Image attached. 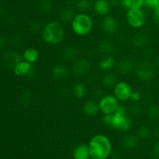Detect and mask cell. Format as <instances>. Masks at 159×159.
Here are the masks:
<instances>
[{
    "label": "cell",
    "mask_w": 159,
    "mask_h": 159,
    "mask_svg": "<svg viewBox=\"0 0 159 159\" xmlns=\"http://www.w3.org/2000/svg\"><path fill=\"white\" fill-rule=\"evenodd\" d=\"M69 71L66 65L63 64H57L54 65L51 71V75L53 78L57 80H64L68 76Z\"/></svg>",
    "instance_id": "cell-14"
},
{
    "label": "cell",
    "mask_w": 159,
    "mask_h": 159,
    "mask_svg": "<svg viewBox=\"0 0 159 159\" xmlns=\"http://www.w3.org/2000/svg\"><path fill=\"white\" fill-rule=\"evenodd\" d=\"M135 75L140 80L143 82H150L155 78V68L152 64L147 61H142L135 67Z\"/></svg>",
    "instance_id": "cell-6"
},
{
    "label": "cell",
    "mask_w": 159,
    "mask_h": 159,
    "mask_svg": "<svg viewBox=\"0 0 159 159\" xmlns=\"http://www.w3.org/2000/svg\"><path fill=\"white\" fill-rule=\"evenodd\" d=\"M65 37V31L61 24L56 21H50L43 26L42 39L49 45H57L61 43Z\"/></svg>",
    "instance_id": "cell-2"
},
{
    "label": "cell",
    "mask_w": 159,
    "mask_h": 159,
    "mask_svg": "<svg viewBox=\"0 0 159 159\" xmlns=\"http://www.w3.org/2000/svg\"><path fill=\"white\" fill-rule=\"evenodd\" d=\"M75 6L80 12H86L93 7V5L91 0H79Z\"/></svg>",
    "instance_id": "cell-27"
},
{
    "label": "cell",
    "mask_w": 159,
    "mask_h": 159,
    "mask_svg": "<svg viewBox=\"0 0 159 159\" xmlns=\"http://www.w3.org/2000/svg\"><path fill=\"white\" fill-rule=\"evenodd\" d=\"M71 27L76 35L86 36L93 30V20L86 12H79L75 14L71 22Z\"/></svg>",
    "instance_id": "cell-3"
},
{
    "label": "cell",
    "mask_w": 159,
    "mask_h": 159,
    "mask_svg": "<svg viewBox=\"0 0 159 159\" xmlns=\"http://www.w3.org/2000/svg\"><path fill=\"white\" fill-rule=\"evenodd\" d=\"M39 8L43 12L48 13L53 9V3L51 0H40Z\"/></svg>",
    "instance_id": "cell-28"
},
{
    "label": "cell",
    "mask_w": 159,
    "mask_h": 159,
    "mask_svg": "<svg viewBox=\"0 0 159 159\" xmlns=\"http://www.w3.org/2000/svg\"><path fill=\"white\" fill-rule=\"evenodd\" d=\"M13 71L16 75L19 77L30 76L34 73V66L33 64L22 60L14 66Z\"/></svg>",
    "instance_id": "cell-10"
},
{
    "label": "cell",
    "mask_w": 159,
    "mask_h": 159,
    "mask_svg": "<svg viewBox=\"0 0 159 159\" xmlns=\"http://www.w3.org/2000/svg\"><path fill=\"white\" fill-rule=\"evenodd\" d=\"M93 9L97 15L105 16L110 13L111 5L108 0H96L93 4Z\"/></svg>",
    "instance_id": "cell-12"
},
{
    "label": "cell",
    "mask_w": 159,
    "mask_h": 159,
    "mask_svg": "<svg viewBox=\"0 0 159 159\" xmlns=\"http://www.w3.org/2000/svg\"><path fill=\"white\" fill-rule=\"evenodd\" d=\"M156 65L159 68V56L157 57V59H156Z\"/></svg>",
    "instance_id": "cell-38"
},
{
    "label": "cell",
    "mask_w": 159,
    "mask_h": 159,
    "mask_svg": "<svg viewBox=\"0 0 159 159\" xmlns=\"http://www.w3.org/2000/svg\"><path fill=\"white\" fill-rule=\"evenodd\" d=\"M132 126L131 119L127 114L114 113L112 114L110 127L120 132L128 131Z\"/></svg>",
    "instance_id": "cell-7"
},
{
    "label": "cell",
    "mask_w": 159,
    "mask_h": 159,
    "mask_svg": "<svg viewBox=\"0 0 159 159\" xmlns=\"http://www.w3.org/2000/svg\"><path fill=\"white\" fill-rule=\"evenodd\" d=\"M117 82V76L114 73H107L102 79V85L107 88H111V87L113 88Z\"/></svg>",
    "instance_id": "cell-21"
},
{
    "label": "cell",
    "mask_w": 159,
    "mask_h": 159,
    "mask_svg": "<svg viewBox=\"0 0 159 159\" xmlns=\"http://www.w3.org/2000/svg\"><path fill=\"white\" fill-rule=\"evenodd\" d=\"M90 157L89 146L86 144H79L74 150L75 159H88Z\"/></svg>",
    "instance_id": "cell-17"
},
{
    "label": "cell",
    "mask_w": 159,
    "mask_h": 159,
    "mask_svg": "<svg viewBox=\"0 0 159 159\" xmlns=\"http://www.w3.org/2000/svg\"><path fill=\"white\" fill-rule=\"evenodd\" d=\"M148 116L152 120H159V106L152 105L148 111Z\"/></svg>",
    "instance_id": "cell-29"
},
{
    "label": "cell",
    "mask_w": 159,
    "mask_h": 159,
    "mask_svg": "<svg viewBox=\"0 0 159 159\" xmlns=\"http://www.w3.org/2000/svg\"><path fill=\"white\" fill-rule=\"evenodd\" d=\"M40 54L39 51L34 48H27L23 53V58L29 63L34 64L38 61Z\"/></svg>",
    "instance_id": "cell-16"
},
{
    "label": "cell",
    "mask_w": 159,
    "mask_h": 159,
    "mask_svg": "<svg viewBox=\"0 0 159 159\" xmlns=\"http://www.w3.org/2000/svg\"><path fill=\"white\" fill-rule=\"evenodd\" d=\"M126 20L130 27L139 29L145 23L146 16L141 9H129L126 13Z\"/></svg>",
    "instance_id": "cell-4"
},
{
    "label": "cell",
    "mask_w": 159,
    "mask_h": 159,
    "mask_svg": "<svg viewBox=\"0 0 159 159\" xmlns=\"http://www.w3.org/2000/svg\"><path fill=\"white\" fill-rule=\"evenodd\" d=\"M82 111L86 116H96L99 112V102H97L94 99H89L84 103L82 107Z\"/></svg>",
    "instance_id": "cell-13"
},
{
    "label": "cell",
    "mask_w": 159,
    "mask_h": 159,
    "mask_svg": "<svg viewBox=\"0 0 159 159\" xmlns=\"http://www.w3.org/2000/svg\"><path fill=\"white\" fill-rule=\"evenodd\" d=\"M98 49L99 52L103 54L104 55H110L114 51L115 47L111 40H104L99 43Z\"/></svg>",
    "instance_id": "cell-19"
},
{
    "label": "cell",
    "mask_w": 159,
    "mask_h": 159,
    "mask_svg": "<svg viewBox=\"0 0 159 159\" xmlns=\"http://www.w3.org/2000/svg\"><path fill=\"white\" fill-rule=\"evenodd\" d=\"M88 146L90 157L93 159H105L111 152V142L104 134L93 136Z\"/></svg>",
    "instance_id": "cell-1"
},
{
    "label": "cell",
    "mask_w": 159,
    "mask_h": 159,
    "mask_svg": "<svg viewBox=\"0 0 159 159\" xmlns=\"http://www.w3.org/2000/svg\"><path fill=\"white\" fill-rule=\"evenodd\" d=\"M73 93L77 99H82L87 94V88L85 84L77 82L73 86Z\"/></svg>",
    "instance_id": "cell-23"
},
{
    "label": "cell",
    "mask_w": 159,
    "mask_h": 159,
    "mask_svg": "<svg viewBox=\"0 0 159 159\" xmlns=\"http://www.w3.org/2000/svg\"><path fill=\"white\" fill-rule=\"evenodd\" d=\"M112 120V114H103L102 117V121L105 125L110 127Z\"/></svg>",
    "instance_id": "cell-33"
},
{
    "label": "cell",
    "mask_w": 159,
    "mask_h": 159,
    "mask_svg": "<svg viewBox=\"0 0 159 159\" xmlns=\"http://www.w3.org/2000/svg\"><path fill=\"white\" fill-rule=\"evenodd\" d=\"M148 39L146 37V35L142 34H136L133 37L131 40L132 44L137 48H143L148 43Z\"/></svg>",
    "instance_id": "cell-25"
},
{
    "label": "cell",
    "mask_w": 159,
    "mask_h": 159,
    "mask_svg": "<svg viewBox=\"0 0 159 159\" xmlns=\"http://www.w3.org/2000/svg\"><path fill=\"white\" fill-rule=\"evenodd\" d=\"M119 104V100L115 97L114 95H105L99 102V111L102 114H113L116 112Z\"/></svg>",
    "instance_id": "cell-5"
},
{
    "label": "cell",
    "mask_w": 159,
    "mask_h": 159,
    "mask_svg": "<svg viewBox=\"0 0 159 159\" xmlns=\"http://www.w3.org/2000/svg\"><path fill=\"white\" fill-rule=\"evenodd\" d=\"M132 88L127 82H118L113 87V95L121 102H125L130 99L132 93Z\"/></svg>",
    "instance_id": "cell-8"
},
{
    "label": "cell",
    "mask_w": 159,
    "mask_h": 159,
    "mask_svg": "<svg viewBox=\"0 0 159 159\" xmlns=\"http://www.w3.org/2000/svg\"><path fill=\"white\" fill-rule=\"evenodd\" d=\"M153 153L156 156H159V143H155V145L153 146Z\"/></svg>",
    "instance_id": "cell-36"
},
{
    "label": "cell",
    "mask_w": 159,
    "mask_h": 159,
    "mask_svg": "<svg viewBox=\"0 0 159 159\" xmlns=\"http://www.w3.org/2000/svg\"><path fill=\"white\" fill-rule=\"evenodd\" d=\"M111 6H119L121 5L122 0H108Z\"/></svg>",
    "instance_id": "cell-37"
},
{
    "label": "cell",
    "mask_w": 159,
    "mask_h": 159,
    "mask_svg": "<svg viewBox=\"0 0 159 159\" xmlns=\"http://www.w3.org/2000/svg\"><path fill=\"white\" fill-rule=\"evenodd\" d=\"M144 6L154 11L159 8V0H144Z\"/></svg>",
    "instance_id": "cell-30"
},
{
    "label": "cell",
    "mask_w": 159,
    "mask_h": 159,
    "mask_svg": "<svg viewBox=\"0 0 159 159\" xmlns=\"http://www.w3.org/2000/svg\"><path fill=\"white\" fill-rule=\"evenodd\" d=\"M78 55H79V50L77 48L73 46L65 48V49L63 51V53H62L64 59L68 61L75 60Z\"/></svg>",
    "instance_id": "cell-22"
},
{
    "label": "cell",
    "mask_w": 159,
    "mask_h": 159,
    "mask_svg": "<svg viewBox=\"0 0 159 159\" xmlns=\"http://www.w3.org/2000/svg\"><path fill=\"white\" fill-rule=\"evenodd\" d=\"M115 113H120V114H127V108L125 107V106L119 104Z\"/></svg>",
    "instance_id": "cell-34"
},
{
    "label": "cell",
    "mask_w": 159,
    "mask_h": 159,
    "mask_svg": "<svg viewBox=\"0 0 159 159\" xmlns=\"http://www.w3.org/2000/svg\"><path fill=\"white\" fill-rule=\"evenodd\" d=\"M130 99L134 102H139L141 99V93L139 91H138V90H133L131 93V95H130Z\"/></svg>",
    "instance_id": "cell-32"
},
{
    "label": "cell",
    "mask_w": 159,
    "mask_h": 159,
    "mask_svg": "<svg viewBox=\"0 0 159 159\" xmlns=\"http://www.w3.org/2000/svg\"><path fill=\"white\" fill-rule=\"evenodd\" d=\"M115 65V60L111 55H104L99 60L98 67L99 70L103 72H109Z\"/></svg>",
    "instance_id": "cell-15"
},
{
    "label": "cell",
    "mask_w": 159,
    "mask_h": 159,
    "mask_svg": "<svg viewBox=\"0 0 159 159\" xmlns=\"http://www.w3.org/2000/svg\"><path fill=\"white\" fill-rule=\"evenodd\" d=\"M121 6L127 10L141 9L144 6V0H122Z\"/></svg>",
    "instance_id": "cell-20"
},
{
    "label": "cell",
    "mask_w": 159,
    "mask_h": 159,
    "mask_svg": "<svg viewBox=\"0 0 159 159\" xmlns=\"http://www.w3.org/2000/svg\"><path fill=\"white\" fill-rule=\"evenodd\" d=\"M153 17H154V20H155V23H158V24L159 25V8L154 10Z\"/></svg>",
    "instance_id": "cell-35"
},
{
    "label": "cell",
    "mask_w": 159,
    "mask_h": 159,
    "mask_svg": "<svg viewBox=\"0 0 159 159\" xmlns=\"http://www.w3.org/2000/svg\"><path fill=\"white\" fill-rule=\"evenodd\" d=\"M75 16V11L71 8L67 7L62 9L61 12L60 19L61 20V22H63L65 23H71Z\"/></svg>",
    "instance_id": "cell-24"
},
{
    "label": "cell",
    "mask_w": 159,
    "mask_h": 159,
    "mask_svg": "<svg viewBox=\"0 0 159 159\" xmlns=\"http://www.w3.org/2000/svg\"><path fill=\"white\" fill-rule=\"evenodd\" d=\"M91 68L90 62L85 58L77 59L73 65L72 71L76 76H84L89 73Z\"/></svg>",
    "instance_id": "cell-11"
},
{
    "label": "cell",
    "mask_w": 159,
    "mask_h": 159,
    "mask_svg": "<svg viewBox=\"0 0 159 159\" xmlns=\"http://www.w3.org/2000/svg\"><path fill=\"white\" fill-rule=\"evenodd\" d=\"M101 28L107 34H114L118 31L119 23L112 16H105L101 21Z\"/></svg>",
    "instance_id": "cell-9"
},
{
    "label": "cell",
    "mask_w": 159,
    "mask_h": 159,
    "mask_svg": "<svg viewBox=\"0 0 159 159\" xmlns=\"http://www.w3.org/2000/svg\"><path fill=\"white\" fill-rule=\"evenodd\" d=\"M118 71L124 75H127L132 71L134 68V64L131 60L128 58H124L120 61L117 65Z\"/></svg>",
    "instance_id": "cell-18"
},
{
    "label": "cell",
    "mask_w": 159,
    "mask_h": 159,
    "mask_svg": "<svg viewBox=\"0 0 159 159\" xmlns=\"http://www.w3.org/2000/svg\"><path fill=\"white\" fill-rule=\"evenodd\" d=\"M138 144V138L134 135H127L123 140V145L129 149L134 148Z\"/></svg>",
    "instance_id": "cell-26"
},
{
    "label": "cell",
    "mask_w": 159,
    "mask_h": 159,
    "mask_svg": "<svg viewBox=\"0 0 159 159\" xmlns=\"http://www.w3.org/2000/svg\"><path fill=\"white\" fill-rule=\"evenodd\" d=\"M138 136H139L140 138L144 139V138H147L150 136V134H151L150 129H149L148 127H141V128L138 130Z\"/></svg>",
    "instance_id": "cell-31"
}]
</instances>
